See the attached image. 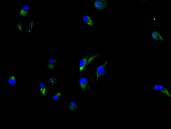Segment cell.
I'll list each match as a JSON object with an SVG mask.
<instances>
[{"label": "cell", "mask_w": 171, "mask_h": 129, "mask_svg": "<svg viewBox=\"0 0 171 129\" xmlns=\"http://www.w3.org/2000/svg\"><path fill=\"white\" fill-rule=\"evenodd\" d=\"M107 62L108 61H107L103 64L97 68L95 71L96 84L98 79L103 76L105 73Z\"/></svg>", "instance_id": "obj_1"}, {"label": "cell", "mask_w": 171, "mask_h": 129, "mask_svg": "<svg viewBox=\"0 0 171 129\" xmlns=\"http://www.w3.org/2000/svg\"><path fill=\"white\" fill-rule=\"evenodd\" d=\"M97 55H94L91 57L89 59H88V56L86 55L80 61L79 64V70L80 72H81L87 64L89 60H90Z\"/></svg>", "instance_id": "obj_2"}, {"label": "cell", "mask_w": 171, "mask_h": 129, "mask_svg": "<svg viewBox=\"0 0 171 129\" xmlns=\"http://www.w3.org/2000/svg\"><path fill=\"white\" fill-rule=\"evenodd\" d=\"M153 88L154 90L159 91L168 97L171 98L170 93L167 89L165 87L160 85L156 84L153 87Z\"/></svg>", "instance_id": "obj_3"}, {"label": "cell", "mask_w": 171, "mask_h": 129, "mask_svg": "<svg viewBox=\"0 0 171 129\" xmlns=\"http://www.w3.org/2000/svg\"><path fill=\"white\" fill-rule=\"evenodd\" d=\"M108 4L106 0H96L94 3V6L99 9H103L105 8Z\"/></svg>", "instance_id": "obj_4"}, {"label": "cell", "mask_w": 171, "mask_h": 129, "mask_svg": "<svg viewBox=\"0 0 171 129\" xmlns=\"http://www.w3.org/2000/svg\"><path fill=\"white\" fill-rule=\"evenodd\" d=\"M87 79L85 77L81 78L79 81V84L81 89L84 91L85 92L88 84Z\"/></svg>", "instance_id": "obj_5"}, {"label": "cell", "mask_w": 171, "mask_h": 129, "mask_svg": "<svg viewBox=\"0 0 171 129\" xmlns=\"http://www.w3.org/2000/svg\"><path fill=\"white\" fill-rule=\"evenodd\" d=\"M8 84L11 86L16 85L17 82V78L14 74H11L9 76L7 79Z\"/></svg>", "instance_id": "obj_6"}, {"label": "cell", "mask_w": 171, "mask_h": 129, "mask_svg": "<svg viewBox=\"0 0 171 129\" xmlns=\"http://www.w3.org/2000/svg\"><path fill=\"white\" fill-rule=\"evenodd\" d=\"M56 62V60L55 59L50 58L47 63V68L51 71H53L55 68Z\"/></svg>", "instance_id": "obj_7"}, {"label": "cell", "mask_w": 171, "mask_h": 129, "mask_svg": "<svg viewBox=\"0 0 171 129\" xmlns=\"http://www.w3.org/2000/svg\"><path fill=\"white\" fill-rule=\"evenodd\" d=\"M29 10V6L27 5H24L21 9L19 12V14L22 17H25L28 14Z\"/></svg>", "instance_id": "obj_8"}, {"label": "cell", "mask_w": 171, "mask_h": 129, "mask_svg": "<svg viewBox=\"0 0 171 129\" xmlns=\"http://www.w3.org/2000/svg\"><path fill=\"white\" fill-rule=\"evenodd\" d=\"M38 89L41 94L44 97L46 96L47 87L45 84L42 82L39 83L38 84Z\"/></svg>", "instance_id": "obj_9"}, {"label": "cell", "mask_w": 171, "mask_h": 129, "mask_svg": "<svg viewBox=\"0 0 171 129\" xmlns=\"http://www.w3.org/2000/svg\"><path fill=\"white\" fill-rule=\"evenodd\" d=\"M47 81L49 84L53 86L56 84L57 80L56 77H50L48 78Z\"/></svg>", "instance_id": "obj_10"}, {"label": "cell", "mask_w": 171, "mask_h": 129, "mask_svg": "<svg viewBox=\"0 0 171 129\" xmlns=\"http://www.w3.org/2000/svg\"><path fill=\"white\" fill-rule=\"evenodd\" d=\"M152 37L153 39L155 40H163L160 34L156 31L152 33Z\"/></svg>", "instance_id": "obj_11"}, {"label": "cell", "mask_w": 171, "mask_h": 129, "mask_svg": "<svg viewBox=\"0 0 171 129\" xmlns=\"http://www.w3.org/2000/svg\"><path fill=\"white\" fill-rule=\"evenodd\" d=\"M83 21L88 25L92 26L93 24L91 18L88 16L85 15L83 17Z\"/></svg>", "instance_id": "obj_12"}, {"label": "cell", "mask_w": 171, "mask_h": 129, "mask_svg": "<svg viewBox=\"0 0 171 129\" xmlns=\"http://www.w3.org/2000/svg\"><path fill=\"white\" fill-rule=\"evenodd\" d=\"M33 21L32 20L29 22L28 24L27 25L26 29L28 33H30L31 32L33 28Z\"/></svg>", "instance_id": "obj_13"}, {"label": "cell", "mask_w": 171, "mask_h": 129, "mask_svg": "<svg viewBox=\"0 0 171 129\" xmlns=\"http://www.w3.org/2000/svg\"><path fill=\"white\" fill-rule=\"evenodd\" d=\"M61 95V93L60 91H57L56 92L53 96V100L55 101L58 100L60 98Z\"/></svg>", "instance_id": "obj_14"}, {"label": "cell", "mask_w": 171, "mask_h": 129, "mask_svg": "<svg viewBox=\"0 0 171 129\" xmlns=\"http://www.w3.org/2000/svg\"><path fill=\"white\" fill-rule=\"evenodd\" d=\"M77 108V106L76 103L74 101H72L69 104V109L70 111H73Z\"/></svg>", "instance_id": "obj_15"}, {"label": "cell", "mask_w": 171, "mask_h": 129, "mask_svg": "<svg viewBox=\"0 0 171 129\" xmlns=\"http://www.w3.org/2000/svg\"><path fill=\"white\" fill-rule=\"evenodd\" d=\"M17 25L19 30L21 31H23V26L22 23L21 22H18L17 23Z\"/></svg>", "instance_id": "obj_16"}]
</instances>
